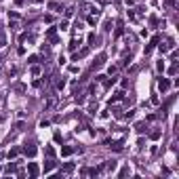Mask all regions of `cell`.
I'll return each instance as SVG.
<instances>
[{
  "label": "cell",
  "instance_id": "30bf717a",
  "mask_svg": "<svg viewBox=\"0 0 179 179\" xmlns=\"http://www.w3.org/2000/svg\"><path fill=\"white\" fill-rule=\"evenodd\" d=\"M17 154H19V150H17V148H13V150L9 152V158H15V156H17Z\"/></svg>",
  "mask_w": 179,
  "mask_h": 179
},
{
  "label": "cell",
  "instance_id": "9a60e30c",
  "mask_svg": "<svg viewBox=\"0 0 179 179\" xmlns=\"http://www.w3.org/2000/svg\"><path fill=\"white\" fill-rule=\"evenodd\" d=\"M150 137H152V139H154V141H156V139H160V131H154V133H152V135H150Z\"/></svg>",
  "mask_w": 179,
  "mask_h": 179
},
{
  "label": "cell",
  "instance_id": "7a4b0ae2",
  "mask_svg": "<svg viewBox=\"0 0 179 179\" xmlns=\"http://www.w3.org/2000/svg\"><path fill=\"white\" fill-rule=\"evenodd\" d=\"M28 173H30V177H38V164L36 162H28Z\"/></svg>",
  "mask_w": 179,
  "mask_h": 179
},
{
  "label": "cell",
  "instance_id": "6da1fadb",
  "mask_svg": "<svg viewBox=\"0 0 179 179\" xmlns=\"http://www.w3.org/2000/svg\"><path fill=\"white\" fill-rule=\"evenodd\" d=\"M169 86H171V82H169L166 78H160V80H158V91H160V93H166V91H169Z\"/></svg>",
  "mask_w": 179,
  "mask_h": 179
},
{
  "label": "cell",
  "instance_id": "5bb4252c",
  "mask_svg": "<svg viewBox=\"0 0 179 179\" xmlns=\"http://www.w3.org/2000/svg\"><path fill=\"white\" fill-rule=\"evenodd\" d=\"M46 156H48V158H53V156H55V150H53V148H46Z\"/></svg>",
  "mask_w": 179,
  "mask_h": 179
},
{
  "label": "cell",
  "instance_id": "8fae6325",
  "mask_svg": "<svg viewBox=\"0 0 179 179\" xmlns=\"http://www.w3.org/2000/svg\"><path fill=\"white\" fill-rule=\"evenodd\" d=\"M78 44H80V40H72V42H70V48L76 51V46H78Z\"/></svg>",
  "mask_w": 179,
  "mask_h": 179
},
{
  "label": "cell",
  "instance_id": "5b68a950",
  "mask_svg": "<svg viewBox=\"0 0 179 179\" xmlns=\"http://www.w3.org/2000/svg\"><path fill=\"white\" fill-rule=\"evenodd\" d=\"M72 152H74V148H70V145H63V148H61V156H70Z\"/></svg>",
  "mask_w": 179,
  "mask_h": 179
},
{
  "label": "cell",
  "instance_id": "7c38bea8",
  "mask_svg": "<svg viewBox=\"0 0 179 179\" xmlns=\"http://www.w3.org/2000/svg\"><path fill=\"white\" fill-rule=\"evenodd\" d=\"M112 148H114V150H116V152H120V150H122V141H116V143H114V145H112Z\"/></svg>",
  "mask_w": 179,
  "mask_h": 179
},
{
  "label": "cell",
  "instance_id": "ac0fdd59",
  "mask_svg": "<svg viewBox=\"0 0 179 179\" xmlns=\"http://www.w3.org/2000/svg\"><path fill=\"white\" fill-rule=\"evenodd\" d=\"M0 44H2V46L7 44V38H4V34H2V32H0Z\"/></svg>",
  "mask_w": 179,
  "mask_h": 179
},
{
  "label": "cell",
  "instance_id": "52a82bcc",
  "mask_svg": "<svg viewBox=\"0 0 179 179\" xmlns=\"http://www.w3.org/2000/svg\"><path fill=\"white\" fill-rule=\"evenodd\" d=\"M135 131H137V133H143V131H145V122H139L137 127H135Z\"/></svg>",
  "mask_w": 179,
  "mask_h": 179
},
{
  "label": "cell",
  "instance_id": "ba28073f",
  "mask_svg": "<svg viewBox=\"0 0 179 179\" xmlns=\"http://www.w3.org/2000/svg\"><path fill=\"white\" fill-rule=\"evenodd\" d=\"M72 171H74V164H72V162H68V164L63 166V173H72Z\"/></svg>",
  "mask_w": 179,
  "mask_h": 179
},
{
  "label": "cell",
  "instance_id": "8992f818",
  "mask_svg": "<svg viewBox=\"0 0 179 179\" xmlns=\"http://www.w3.org/2000/svg\"><path fill=\"white\" fill-rule=\"evenodd\" d=\"M53 166H55V162L48 160V162H46V166H44V173H51V171H53Z\"/></svg>",
  "mask_w": 179,
  "mask_h": 179
},
{
  "label": "cell",
  "instance_id": "ffe728a7",
  "mask_svg": "<svg viewBox=\"0 0 179 179\" xmlns=\"http://www.w3.org/2000/svg\"><path fill=\"white\" fill-rule=\"evenodd\" d=\"M129 173H131V171H129V169H122V171H120V177H127V175H129Z\"/></svg>",
  "mask_w": 179,
  "mask_h": 179
},
{
  "label": "cell",
  "instance_id": "2e32d148",
  "mask_svg": "<svg viewBox=\"0 0 179 179\" xmlns=\"http://www.w3.org/2000/svg\"><path fill=\"white\" fill-rule=\"evenodd\" d=\"M59 30H61V32L68 30V21H61V23H59Z\"/></svg>",
  "mask_w": 179,
  "mask_h": 179
},
{
  "label": "cell",
  "instance_id": "d6986e66",
  "mask_svg": "<svg viewBox=\"0 0 179 179\" xmlns=\"http://www.w3.org/2000/svg\"><path fill=\"white\" fill-rule=\"evenodd\" d=\"M63 86H66V80L61 78V80H59V82H57V89H63Z\"/></svg>",
  "mask_w": 179,
  "mask_h": 179
},
{
  "label": "cell",
  "instance_id": "3957f363",
  "mask_svg": "<svg viewBox=\"0 0 179 179\" xmlns=\"http://www.w3.org/2000/svg\"><path fill=\"white\" fill-rule=\"evenodd\" d=\"M23 152H25V156H30V158H34V156L38 154V150L34 148V145H25V150H23Z\"/></svg>",
  "mask_w": 179,
  "mask_h": 179
},
{
  "label": "cell",
  "instance_id": "9c48e42d",
  "mask_svg": "<svg viewBox=\"0 0 179 179\" xmlns=\"http://www.w3.org/2000/svg\"><path fill=\"white\" fill-rule=\"evenodd\" d=\"M114 169H116V162H107L105 164V171H114Z\"/></svg>",
  "mask_w": 179,
  "mask_h": 179
},
{
  "label": "cell",
  "instance_id": "277c9868",
  "mask_svg": "<svg viewBox=\"0 0 179 179\" xmlns=\"http://www.w3.org/2000/svg\"><path fill=\"white\" fill-rule=\"evenodd\" d=\"M158 40H160V38H158V36H154V38H152V42H150V46H148V48H145V53H150V51H152V48H154L156 44H158Z\"/></svg>",
  "mask_w": 179,
  "mask_h": 179
},
{
  "label": "cell",
  "instance_id": "e0dca14e",
  "mask_svg": "<svg viewBox=\"0 0 179 179\" xmlns=\"http://www.w3.org/2000/svg\"><path fill=\"white\" fill-rule=\"evenodd\" d=\"M32 74H34V76H38V74H40V68H38V66H34V68H32Z\"/></svg>",
  "mask_w": 179,
  "mask_h": 179
},
{
  "label": "cell",
  "instance_id": "44dd1931",
  "mask_svg": "<svg viewBox=\"0 0 179 179\" xmlns=\"http://www.w3.org/2000/svg\"><path fill=\"white\" fill-rule=\"evenodd\" d=\"M166 4H171V7H175V0H166Z\"/></svg>",
  "mask_w": 179,
  "mask_h": 179
},
{
  "label": "cell",
  "instance_id": "4fadbf2b",
  "mask_svg": "<svg viewBox=\"0 0 179 179\" xmlns=\"http://www.w3.org/2000/svg\"><path fill=\"white\" fill-rule=\"evenodd\" d=\"M122 97H124V93H116V95H114V97H112V101H120V99H122Z\"/></svg>",
  "mask_w": 179,
  "mask_h": 179
}]
</instances>
